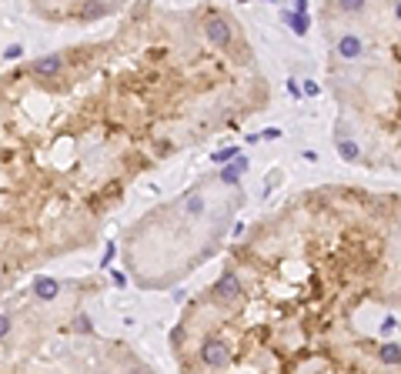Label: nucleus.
I'll return each instance as SVG.
<instances>
[{
	"label": "nucleus",
	"mask_w": 401,
	"mask_h": 374,
	"mask_svg": "<svg viewBox=\"0 0 401 374\" xmlns=\"http://www.w3.org/2000/svg\"><path fill=\"white\" fill-rule=\"evenodd\" d=\"M345 14L358 20L338 33L331 64L354 67L361 74H331V90H338L345 107H354L371 144L378 151L375 167L401 171V4L364 7L345 4Z\"/></svg>",
	"instance_id": "1"
},
{
	"label": "nucleus",
	"mask_w": 401,
	"mask_h": 374,
	"mask_svg": "<svg viewBox=\"0 0 401 374\" xmlns=\"http://www.w3.org/2000/svg\"><path fill=\"white\" fill-rule=\"evenodd\" d=\"M208 37L214 40V44H227L231 40V27H227V20H208Z\"/></svg>",
	"instance_id": "2"
},
{
	"label": "nucleus",
	"mask_w": 401,
	"mask_h": 374,
	"mask_svg": "<svg viewBox=\"0 0 401 374\" xmlns=\"http://www.w3.org/2000/svg\"><path fill=\"white\" fill-rule=\"evenodd\" d=\"M60 64H64L60 57H44V60L34 64V71H37V74H57V71H60Z\"/></svg>",
	"instance_id": "3"
},
{
	"label": "nucleus",
	"mask_w": 401,
	"mask_h": 374,
	"mask_svg": "<svg viewBox=\"0 0 401 374\" xmlns=\"http://www.w3.org/2000/svg\"><path fill=\"white\" fill-rule=\"evenodd\" d=\"M37 294H40V297H47V301H50V297L57 294V281H50V278H40V281H37Z\"/></svg>",
	"instance_id": "4"
},
{
	"label": "nucleus",
	"mask_w": 401,
	"mask_h": 374,
	"mask_svg": "<svg viewBox=\"0 0 401 374\" xmlns=\"http://www.w3.org/2000/svg\"><path fill=\"white\" fill-rule=\"evenodd\" d=\"M7 331H10V321H7V318H0V337L7 334Z\"/></svg>",
	"instance_id": "5"
}]
</instances>
